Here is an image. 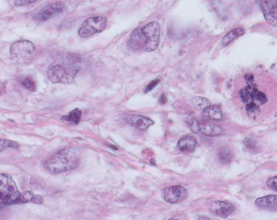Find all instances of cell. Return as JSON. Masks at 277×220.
I'll use <instances>...</instances> for the list:
<instances>
[{
  "instance_id": "15",
  "label": "cell",
  "mask_w": 277,
  "mask_h": 220,
  "mask_svg": "<svg viewBox=\"0 0 277 220\" xmlns=\"http://www.w3.org/2000/svg\"><path fill=\"white\" fill-rule=\"evenodd\" d=\"M255 204L261 209H273L277 205V196L271 195L259 198Z\"/></svg>"
},
{
  "instance_id": "12",
  "label": "cell",
  "mask_w": 277,
  "mask_h": 220,
  "mask_svg": "<svg viewBox=\"0 0 277 220\" xmlns=\"http://www.w3.org/2000/svg\"><path fill=\"white\" fill-rule=\"evenodd\" d=\"M128 122L135 128L141 131H144L154 124V121L151 119L140 115L131 116Z\"/></svg>"
},
{
  "instance_id": "3",
  "label": "cell",
  "mask_w": 277,
  "mask_h": 220,
  "mask_svg": "<svg viewBox=\"0 0 277 220\" xmlns=\"http://www.w3.org/2000/svg\"><path fill=\"white\" fill-rule=\"evenodd\" d=\"M21 194L13 179L7 175L1 174L0 177V198L3 205L17 203Z\"/></svg>"
},
{
  "instance_id": "2",
  "label": "cell",
  "mask_w": 277,
  "mask_h": 220,
  "mask_svg": "<svg viewBox=\"0 0 277 220\" xmlns=\"http://www.w3.org/2000/svg\"><path fill=\"white\" fill-rule=\"evenodd\" d=\"M80 157L75 149L68 148L59 151L44 161L43 166L49 173L58 174L75 169Z\"/></svg>"
},
{
  "instance_id": "1",
  "label": "cell",
  "mask_w": 277,
  "mask_h": 220,
  "mask_svg": "<svg viewBox=\"0 0 277 220\" xmlns=\"http://www.w3.org/2000/svg\"><path fill=\"white\" fill-rule=\"evenodd\" d=\"M242 87L239 96L244 104H246L247 112L254 113L260 109V106L269 101V96L260 83L256 82L255 77L252 73H247L242 81Z\"/></svg>"
},
{
  "instance_id": "7",
  "label": "cell",
  "mask_w": 277,
  "mask_h": 220,
  "mask_svg": "<svg viewBox=\"0 0 277 220\" xmlns=\"http://www.w3.org/2000/svg\"><path fill=\"white\" fill-rule=\"evenodd\" d=\"M65 8V4L62 2H58L48 4L34 14L33 18L36 21H46L63 12Z\"/></svg>"
},
{
  "instance_id": "8",
  "label": "cell",
  "mask_w": 277,
  "mask_h": 220,
  "mask_svg": "<svg viewBox=\"0 0 277 220\" xmlns=\"http://www.w3.org/2000/svg\"><path fill=\"white\" fill-rule=\"evenodd\" d=\"M163 197L168 203L174 204L184 201L187 197V191L182 186L176 185L167 188L164 191Z\"/></svg>"
},
{
  "instance_id": "30",
  "label": "cell",
  "mask_w": 277,
  "mask_h": 220,
  "mask_svg": "<svg viewBox=\"0 0 277 220\" xmlns=\"http://www.w3.org/2000/svg\"><path fill=\"white\" fill-rule=\"evenodd\" d=\"M36 1H28H28H16L15 2H14V4H15V5L17 6H19L24 5V4L31 3Z\"/></svg>"
},
{
  "instance_id": "9",
  "label": "cell",
  "mask_w": 277,
  "mask_h": 220,
  "mask_svg": "<svg viewBox=\"0 0 277 220\" xmlns=\"http://www.w3.org/2000/svg\"><path fill=\"white\" fill-rule=\"evenodd\" d=\"M260 6L267 23L277 27V1H260Z\"/></svg>"
},
{
  "instance_id": "29",
  "label": "cell",
  "mask_w": 277,
  "mask_h": 220,
  "mask_svg": "<svg viewBox=\"0 0 277 220\" xmlns=\"http://www.w3.org/2000/svg\"><path fill=\"white\" fill-rule=\"evenodd\" d=\"M42 198L40 196L34 195L32 200V202L35 204H41L42 203Z\"/></svg>"
},
{
  "instance_id": "6",
  "label": "cell",
  "mask_w": 277,
  "mask_h": 220,
  "mask_svg": "<svg viewBox=\"0 0 277 220\" xmlns=\"http://www.w3.org/2000/svg\"><path fill=\"white\" fill-rule=\"evenodd\" d=\"M35 49V46L32 42L22 40L13 43L10 48V52L17 61L24 62L30 59Z\"/></svg>"
},
{
  "instance_id": "20",
  "label": "cell",
  "mask_w": 277,
  "mask_h": 220,
  "mask_svg": "<svg viewBox=\"0 0 277 220\" xmlns=\"http://www.w3.org/2000/svg\"><path fill=\"white\" fill-rule=\"evenodd\" d=\"M192 102L196 109L202 111L211 105L210 101L204 97H195L192 99Z\"/></svg>"
},
{
  "instance_id": "21",
  "label": "cell",
  "mask_w": 277,
  "mask_h": 220,
  "mask_svg": "<svg viewBox=\"0 0 277 220\" xmlns=\"http://www.w3.org/2000/svg\"><path fill=\"white\" fill-rule=\"evenodd\" d=\"M232 158V154L228 148L225 147L220 150L219 159L222 163L224 164H229Z\"/></svg>"
},
{
  "instance_id": "16",
  "label": "cell",
  "mask_w": 277,
  "mask_h": 220,
  "mask_svg": "<svg viewBox=\"0 0 277 220\" xmlns=\"http://www.w3.org/2000/svg\"><path fill=\"white\" fill-rule=\"evenodd\" d=\"M202 115L206 118L213 120H220L222 119L221 110L219 106L211 105L202 111Z\"/></svg>"
},
{
  "instance_id": "33",
  "label": "cell",
  "mask_w": 277,
  "mask_h": 220,
  "mask_svg": "<svg viewBox=\"0 0 277 220\" xmlns=\"http://www.w3.org/2000/svg\"><path fill=\"white\" fill-rule=\"evenodd\" d=\"M169 220H177V219H170Z\"/></svg>"
},
{
  "instance_id": "23",
  "label": "cell",
  "mask_w": 277,
  "mask_h": 220,
  "mask_svg": "<svg viewBox=\"0 0 277 220\" xmlns=\"http://www.w3.org/2000/svg\"><path fill=\"white\" fill-rule=\"evenodd\" d=\"M21 83L22 86L28 90L32 91L36 89V86L35 82L30 78H24V79L21 80Z\"/></svg>"
},
{
  "instance_id": "31",
  "label": "cell",
  "mask_w": 277,
  "mask_h": 220,
  "mask_svg": "<svg viewBox=\"0 0 277 220\" xmlns=\"http://www.w3.org/2000/svg\"><path fill=\"white\" fill-rule=\"evenodd\" d=\"M161 104H165L167 102V98L164 94L161 95L160 99Z\"/></svg>"
},
{
  "instance_id": "19",
  "label": "cell",
  "mask_w": 277,
  "mask_h": 220,
  "mask_svg": "<svg viewBox=\"0 0 277 220\" xmlns=\"http://www.w3.org/2000/svg\"><path fill=\"white\" fill-rule=\"evenodd\" d=\"M82 112L78 109L72 110L67 115L62 116V120L72 125H78L81 121Z\"/></svg>"
},
{
  "instance_id": "24",
  "label": "cell",
  "mask_w": 277,
  "mask_h": 220,
  "mask_svg": "<svg viewBox=\"0 0 277 220\" xmlns=\"http://www.w3.org/2000/svg\"><path fill=\"white\" fill-rule=\"evenodd\" d=\"M34 197V195L32 192H26L21 194L20 198H19L18 203H27L29 202H32V200Z\"/></svg>"
},
{
  "instance_id": "17",
  "label": "cell",
  "mask_w": 277,
  "mask_h": 220,
  "mask_svg": "<svg viewBox=\"0 0 277 220\" xmlns=\"http://www.w3.org/2000/svg\"><path fill=\"white\" fill-rule=\"evenodd\" d=\"M201 133L209 136L214 137L220 135L222 130L220 126L210 124L204 123L200 124Z\"/></svg>"
},
{
  "instance_id": "13",
  "label": "cell",
  "mask_w": 277,
  "mask_h": 220,
  "mask_svg": "<svg viewBox=\"0 0 277 220\" xmlns=\"http://www.w3.org/2000/svg\"><path fill=\"white\" fill-rule=\"evenodd\" d=\"M48 79L53 84L62 81L67 77V72L63 66L56 65L49 69L47 72Z\"/></svg>"
},
{
  "instance_id": "27",
  "label": "cell",
  "mask_w": 277,
  "mask_h": 220,
  "mask_svg": "<svg viewBox=\"0 0 277 220\" xmlns=\"http://www.w3.org/2000/svg\"><path fill=\"white\" fill-rule=\"evenodd\" d=\"M159 80H155L154 81H151L150 83V84L148 85L146 87L145 90V92H150L151 90L154 89V88L156 86V85L159 84Z\"/></svg>"
},
{
  "instance_id": "10",
  "label": "cell",
  "mask_w": 277,
  "mask_h": 220,
  "mask_svg": "<svg viewBox=\"0 0 277 220\" xmlns=\"http://www.w3.org/2000/svg\"><path fill=\"white\" fill-rule=\"evenodd\" d=\"M210 210L216 216L226 219L234 213L235 208L230 203L216 201L212 204Z\"/></svg>"
},
{
  "instance_id": "4",
  "label": "cell",
  "mask_w": 277,
  "mask_h": 220,
  "mask_svg": "<svg viewBox=\"0 0 277 220\" xmlns=\"http://www.w3.org/2000/svg\"><path fill=\"white\" fill-rule=\"evenodd\" d=\"M107 24V19L105 16L89 18L83 23L79 29V35L82 37H88L102 32L105 30Z\"/></svg>"
},
{
  "instance_id": "32",
  "label": "cell",
  "mask_w": 277,
  "mask_h": 220,
  "mask_svg": "<svg viewBox=\"0 0 277 220\" xmlns=\"http://www.w3.org/2000/svg\"><path fill=\"white\" fill-rule=\"evenodd\" d=\"M198 220H211L209 218L206 216H201L199 218Z\"/></svg>"
},
{
  "instance_id": "22",
  "label": "cell",
  "mask_w": 277,
  "mask_h": 220,
  "mask_svg": "<svg viewBox=\"0 0 277 220\" xmlns=\"http://www.w3.org/2000/svg\"><path fill=\"white\" fill-rule=\"evenodd\" d=\"M186 122L193 133L195 134L201 133L200 125L195 119L192 118V117H189L186 119Z\"/></svg>"
},
{
  "instance_id": "11",
  "label": "cell",
  "mask_w": 277,
  "mask_h": 220,
  "mask_svg": "<svg viewBox=\"0 0 277 220\" xmlns=\"http://www.w3.org/2000/svg\"><path fill=\"white\" fill-rule=\"evenodd\" d=\"M146 38L142 32V28H137L134 30L128 41V45L133 50H143Z\"/></svg>"
},
{
  "instance_id": "5",
  "label": "cell",
  "mask_w": 277,
  "mask_h": 220,
  "mask_svg": "<svg viewBox=\"0 0 277 220\" xmlns=\"http://www.w3.org/2000/svg\"><path fill=\"white\" fill-rule=\"evenodd\" d=\"M142 32L146 38L143 50L151 52L156 50L160 43V26L157 22H151L142 28Z\"/></svg>"
},
{
  "instance_id": "14",
  "label": "cell",
  "mask_w": 277,
  "mask_h": 220,
  "mask_svg": "<svg viewBox=\"0 0 277 220\" xmlns=\"http://www.w3.org/2000/svg\"><path fill=\"white\" fill-rule=\"evenodd\" d=\"M196 144L197 141L195 138L187 136L178 142L177 148L181 152L190 153L194 151Z\"/></svg>"
},
{
  "instance_id": "18",
  "label": "cell",
  "mask_w": 277,
  "mask_h": 220,
  "mask_svg": "<svg viewBox=\"0 0 277 220\" xmlns=\"http://www.w3.org/2000/svg\"><path fill=\"white\" fill-rule=\"evenodd\" d=\"M245 31L244 28L239 27L234 29L226 35L222 39V43L224 46L229 45L232 41L234 40L235 38L240 37L244 35Z\"/></svg>"
},
{
  "instance_id": "25",
  "label": "cell",
  "mask_w": 277,
  "mask_h": 220,
  "mask_svg": "<svg viewBox=\"0 0 277 220\" xmlns=\"http://www.w3.org/2000/svg\"><path fill=\"white\" fill-rule=\"evenodd\" d=\"M267 185L269 188L277 192V176L269 179L267 182Z\"/></svg>"
},
{
  "instance_id": "28",
  "label": "cell",
  "mask_w": 277,
  "mask_h": 220,
  "mask_svg": "<svg viewBox=\"0 0 277 220\" xmlns=\"http://www.w3.org/2000/svg\"><path fill=\"white\" fill-rule=\"evenodd\" d=\"M244 144L248 148H253L256 146L255 141L251 138H247L244 140Z\"/></svg>"
},
{
  "instance_id": "26",
  "label": "cell",
  "mask_w": 277,
  "mask_h": 220,
  "mask_svg": "<svg viewBox=\"0 0 277 220\" xmlns=\"http://www.w3.org/2000/svg\"><path fill=\"white\" fill-rule=\"evenodd\" d=\"M8 147H13L14 148H17L18 145L12 141L1 140V150L2 151L4 148Z\"/></svg>"
}]
</instances>
